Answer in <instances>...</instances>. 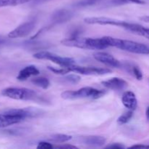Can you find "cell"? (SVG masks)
<instances>
[{"mask_svg":"<svg viewBox=\"0 0 149 149\" xmlns=\"http://www.w3.org/2000/svg\"><path fill=\"white\" fill-rule=\"evenodd\" d=\"M43 111L37 108L11 109L0 113V129L23 122L28 118H35L41 116Z\"/></svg>","mask_w":149,"mask_h":149,"instance_id":"1","label":"cell"},{"mask_svg":"<svg viewBox=\"0 0 149 149\" xmlns=\"http://www.w3.org/2000/svg\"><path fill=\"white\" fill-rule=\"evenodd\" d=\"M105 91L99 90L91 87H84L77 90H66L61 93V97L64 100H77L89 98L96 100L103 97Z\"/></svg>","mask_w":149,"mask_h":149,"instance_id":"2","label":"cell"},{"mask_svg":"<svg viewBox=\"0 0 149 149\" xmlns=\"http://www.w3.org/2000/svg\"><path fill=\"white\" fill-rule=\"evenodd\" d=\"M1 94L4 97L17 100L39 101L40 97L36 91L24 87H7L1 90Z\"/></svg>","mask_w":149,"mask_h":149,"instance_id":"3","label":"cell"},{"mask_svg":"<svg viewBox=\"0 0 149 149\" xmlns=\"http://www.w3.org/2000/svg\"><path fill=\"white\" fill-rule=\"evenodd\" d=\"M33 58L38 60H47L53 62L54 63L59 65L61 67H68L73 65H75L76 62L73 58H67V57H62L56 55L52 52L48 51L42 50L33 54Z\"/></svg>","mask_w":149,"mask_h":149,"instance_id":"4","label":"cell"},{"mask_svg":"<svg viewBox=\"0 0 149 149\" xmlns=\"http://www.w3.org/2000/svg\"><path fill=\"white\" fill-rule=\"evenodd\" d=\"M120 49L140 55H149V47L144 44L131 40L122 39Z\"/></svg>","mask_w":149,"mask_h":149,"instance_id":"5","label":"cell"},{"mask_svg":"<svg viewBox=\"0 0 149 149\" xmlns=\"http://www.w3.org/2000/svg\"><path fill=\"white\" fill-rule=\"evenodd\" d=\"M71 72L78 73L83 75H104L111 72V70L108 68H98L93 66H79V65H73L68 67Z\"/></svg>","mask_w":149,"mask_h":149,"instance_id":"6","label":"cell"},{"mask_svg":"<svg viewBox=\"0 0 149 149\" xmlns=\"http://www.w3.org/2000/svg\"><path fill=\"white\" fill-rule=\"evenodd\" d=\"M36 27V22L34 20L25 22L20 26H17L14 30L11 31L8 33L7 36L10 39H17V38H23L30 34Z\"/></svg>","mask_w":149,"mask_h":149,"instance_id":"7","label":"cell"},{"mask_svg":"<svg viewBox=\"0 0 149 149\" xmlns=\"http://www.w3.org/2000/svg\"><path fill=\"white\" fill-rule=\"evenodd\" d=\"M86 23L90 25H102V26H116L125 29L127 22L117 20L114 18H110L106 17H88L84 19Z\"/></svg>","mask_w":149,"mask_h":149,"instance_id":"8","label":"cell"},{"mask_svg":"<svg viewBox=\"0 0 149 149\" xmlns=\"http://www.w3.org/2000/svg\"><path fill=\"white\" fill-rule=\"evenodd\" d=\"M93 58L98 62L113 68H120L121 61L115 58L111 54L105 52H96L93 54Z\"/></svg>","mask_w":149,"mask_h":149,"instance_id":"9","label":"cell"},{"mask_svg":"<svg viewBox=\"0 0 149 149\" xmlns=\"http://www.w3.org/2000/svg\"><path fill=\"white\" fill-rule=\"evenodd\" d=\"M74 16L71 10L66 9H60L54 12L51 15V22L54 24H61L69 21Z\"/></svg>","mask_w":149,"mask_h":149,"instance_id":"10","label":"cell"},{"mask_svg":"<svg viewBox=\"0 0 149 149\" xmlns=\"http://www.w3.org/2000/svg\"><path fill=\"white\" fill-rule=\"evenodd\" d=\"M101 84L106 88L109 89V90H115V91L124 90L128 86V83L125 79L119 78V77H112L109 79L103 81Z\"/></svg>","mask_w":149,"mask_h":149,"instance_id":"11","label":"cell"},{"mask_svg":"<svg viewBox=\"0 0 149 149\" xmlns=\"http://www.w3.org/2000/svg\"><path fill=\"white\" fill-rule=\"evenodd\" d=\"M79 141L81 143L91 147H102L106 144V139L100 135H87L79 138Z\"/></svg>","mask_w":149,"mask_h":149,"instance_id":"12","label":"cell"},{"mask_svg":"<svg viewBox=\"0 0 149 149\" xmlns=\"http://www.w3.org/2000/svg\"><path fill=\"white\" fill-rule=\"evenodd\" d=\"M61 44L66 47L90 49V47L87 42V38H83L81 36L66 38L61 41Z\"/></svg>","mask_w":149,"mask_h":149,"instance_id":"13","label":"cell"},{"mask_svg":"<svg viewBox=\"0 0 149 149\" xmlns=\"http://www.w3.org/2000/svg\"><path fill=\"white\" fill-rule=\"evenodd\" d=\"M123 69H125L127 72L129 73L130 75L135 77L137 80L143 79V72L141 70L140 67L136 65L134 63L129 62V61H125V62H121V67Z\"/></svg>","mask_w":149,"mask_h":149,"instance_id":"14","label":"cell"},{"mask_svg":"<svg viewBox=\"0 0 149 149\" xmlns=\"http://www.w3.org/2000/svg\"><path fill=\"white\" fill-rule=\"evenodd\" d=\"M122 101L124 106L129 110L135 111L138 107V100L135 93L132 91H126L123 93Z\"/></svg>","mask_w":149,"mask_h":149,"instance_id":"15","label":"cell"},{"mask_svg":"<svg viewBox=\"0 0 149 149\" xmlns=\"http://www.w3.org/2000/svg\"><path fill=\"white\" fill-rule=\"evenodd\" d=\"M39 70L35 65H28V66H26L23 69L20 70L17 76V79L20 81H26L30 77L39 75Z\"/></svg>","mask_w":149,"mask_h":149,"instance_id":"16","label":"cell"},{"mask_svg":"<svg viewBox=\"0 0 149 149\" xmlns=\"http://www.w3.org/2000/svg\"><path fill=\"white\" fill-rule=\"evenodd\" d=\"M145 3V1L143 0H109L106 2V4H105V7H115L127 4H144Z\"/></svg>","mask_w":149,"mask_h":149,"instance_id":"17","label":"cell"},{"mask_svg":"<svg viewBox=\"0 0 149 149\" xmlns=\"http://www.w3.org/2000/svg\"><path fill=\"white\" fill-rule=\"evenodd\" d=\"M71 139L72 137L71 135H65V134H53L46 138L47 141L49 142L55 143H64L71 141Z\"/></svg>","mask_w":149,"mask_h":149,"instance_id":"18","label":"cell"},{"mask_svg":"<svg viewBox=\"0 0 149 149\" xmlns=\"http://www.w3.org/2000/svg\"><path fill=\"white\" fill-rule=\"evenodd\" d=\"M31 82L33 83L34 85L36 87H41V88L46 90L50 85V82H49V79L46 77H36V78H33L31 79Z\"/></svg>","mask_w":149,"mask_h":149,"instance_id":"19","label":"cell"},{"mask_svg":"<svg viewBox=\"0 0 149 149\" xmlns=\"http://www.w3.org/2000/svg\"><path fill=\"white\" fill-rule=\"evenodd\" d=\"M133 111L132 110H129L128 111L125 112L117 119V124L119 125H123L128 123L133 117Z\"/></svg>","mask_w":149,"mask_h":149,"instance_id":"20","label":"cell"},{"mask_svg":"<svg viewBox=\"0 0 149 149\" xmlns=\"http://www.w3.org/2000/svg\"><path fill=\"white\" fill-rule=\"evenodd\" d=\"M33 0H0V7L7 6H17L25 3L30 2Z\"/></svg>","mask_w":149,"mask_h":149,"instance_id":"21","label":"cell"},{"mask_svg":"<svg viewBox=\"0 0 149 149\" xmlns=\"http://www.w3.org/2000/svg\"><path fill=\"white\" fill-rule=\"evenodd\" d=\"M62 80L64 82L68 84H77L81 81V77L77 74H68V75L64 76L62 78Z\"/></svg>","mask_w":149,"mask_h":149,"instance_id":"22","label":"cell"},{"mask_svg":"<svg viewBox=\"0 0 149 149\" xmlns=\"http://www.w3.org/2000/svg\"><path fill=\"white\" fill-rule=\"evenodd\" d=\"M101 1H103V0H79L78 2L74 4V6L77 7H90V6L96 4Z\"/></svg>","mask_w":149,"mask_h":149,"instance_id":"23","label":"cell"},{"mask_svg":"<svg viewBox=\"0 0 149 149\" xmlns=\"http://www.w3.org/2000/svg\"><path fill=\"white\" fill-rule=\"evenodd\" d=\"M47 68L49 71H52V72L55 73V74H61V75H65V74H68V73L71 72L69 68H67V67H61V68H55V67L48 66Z\"/></svg>","mask_w":149,"mask_h":149,"instance_id":"24","label":"cell"},{"mask_svg":"<svg viewBox=\"0 0 149 149\" xmlns=\"http://www.w3.org/2000/svg\"><path fill=\"white\" fill-rule=\"evenodd\" d=\"M36 148L38 149H52L54 148L50 142H47V141H41L38 143Z\"/></svg>","mask_w":149,"mask_h":149,"instance_id":"25","label":"cell"},{"mask_svg":"<svg viewBox=\"0 0 149 149\" xmlns=\"http://www.w3.org/2000/svg\"><path fill=\"white\" fill-rule=\"evenodd\" d=\"M81 33H82V29H81V28H74L70 31L69 37H77V36H80Z\"/></svg>","mask_w":149,"mask_h":149,"instance_id":"26","label":"cell"},{"mask_svg":"<svg viewBox=\"0 0 149 149\" xmlns=\"http://www.w3.org/2000/svg\"><path fill=\"white\" fill-rule=\"evenodd\" d=\"M106 148H113V149H123L125 148V146L122 145V143H112L111 145H109L106 147Z\"/></svg>","mask_w":149,"mask_h":149,"instance_id":"27","label":"cell"},{"mask_svg":"<svg viewBox=\"0 0 149 149\" xmlns=\"http://www.w3.org/2000/svg\"><path fill=\"white\" fill-rule=\"evenodd\" d=\"M56 148H77V146L72 145H68V144H64V145L57 146Z\"/></svg>","mask_w":149,"mask_h":149,"instance_id":"28","label":"cell"},{"mask_svg":"<svg viewBox=\"0 0 149 149\" xmlns=\"http://www.w3.org/2000/svg\"><path fill=\"white\" fill-rule=\"evenodd\" d=\"M140 20L142 21L146 22V23H149V15H144L140 17Z\"/></svg>","mask_w":149,"mask_h":149,"instance_id":"29","label":"cell"},{"mask_svg":"<svg viewBox=\"0 0 149 149\" xmlns=\"http://www.w3.org/2000/svg\"><path fill=\"white\" fill-rule=\"evenodd\" d=\"M130 148H149V145L148 146H146V145H134L132 146Z\"/></svg>","mask_w":149,"mask_h":149,"instance_id":"30","label":"cell"},{"mask_svg":"<svg viewBox=\"0 0 149 149\" xmlns=\"http://www.w3.org/2000/svg\"><path fill=\"white\" fill-rule=\"evenodd\" d=\"M6 43V39H4V38H1L0 37V47L2 46L3 45Z\"/></svg>","mask_w":149,"mask_h":149,"instance_id":"31","label":"cell"},{"mask_svg":"<svg viewBox=\"0 0 149 149\" xmlns=\"http://www.w3.org/2000/svg\"><path fill=\"white\" fill-rule=\"evenodd\" d=\"M146 118L149 121V106L146 109Z\"/></svg>","mask_w":149,"mask_h":149,"instance_id":"32","label":"cell"}]
</instances>
